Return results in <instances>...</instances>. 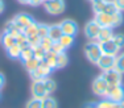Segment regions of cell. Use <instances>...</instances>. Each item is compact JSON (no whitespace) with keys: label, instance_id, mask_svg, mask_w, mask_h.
I'll list each match as a JSON object with an SVG mask.
<instances>
[{"label":"cell","instance_id":"cell-1","mask_svg":"<svg viewBox=\"0 0 124 108\" xmlns=\"http://www.w3.org/2000/svg\"><path fill=\"white\" fill-rule=\"evenodd\" d=\"M102 50H100V46L96 41H90L86 43L85 46V55L91 63L96 65V62L99 61V58L102 57Z\"/></svg>","mask_w":124,"mask_h":108},{"label":"cell","instance_id":"cell-2","mask_svg":"<svg viewBox=\"0 0 124 108\" xmlns=\"http://www.w3.org/2000/svg\"><path fill=\"white\" fill-rule=\"evenodd\" d=\"M42 5L45 8V11L52 16H58L62 14L66 8L65 5V0H44Z\"/></svg>","mask_w":124,"mask_h":108},{"label":"cell","instance_id":"cell-3","mask_svg":"<svg viewBox=\"0 0 124 108\" xmlns=\"http://www.w3.org/2000/svg\"><path fill=\"white\" fill-rule=\"evenodd\" d=\"M102 78L107 82L108 86H116V84H122V72H119L116 69H111L107 71H102Z\"/></svg>","mask_w":124,"mask_h":108},{"label":"cell","instance_id":"cell-4","mask_svg":"<svg viewBox=\"0 0 124 108\" xmlns=\"http://www.w3.org/2000/svg\"><path fill=\"white\" fill-rule=\"evenodd\" d=\"M106 98L115 103H120L124 100V87L123 84H116V86H108V91Z\"/></svg>","mask_w":124,"mask_h":108},{"label":"cell","instance_id":"cell-5","mask_svg":"<svg viewBox=\"0 0 124 108\" xmlns=\"http://www.w3.org/2000/svg\"><path fill=\"white\" fill-rule=\"evenodd\" d=\"M107 91H108L107 82L102 78V75L96 77L95 79H94V82H93V92L96 96H99V98H106Z\"/></svg>","mask_w":124,"mask_h":108},{"label":"cell","instance_id":"cell-6","mask_svg":"<svg viewBox=\"0 0 124 108\" xmlns=\"http://www.w3.org/2000/svg\"><path fill=\"white\" fill-rule=\"evenodd\" d=\"M53 71V69L50 67L46 62H44V61H41L40 62V66H38V69L36 71H33L31 74L32 79L33 80H44L45 78H48L50 75V72Z\"/></svg>","mask_w":124,"mask_h":108},{"label":"cell","instance_id":"cell-7","mask_svg":"<svg viewBox=\"0 0 124 108\" xmlns=\"http://www.w3.org/2000/svg\"><path fill=\"white\" fill-rule=\"evenodd\" d=\"M31 91H32V98L44 99L48 96V91L45 88L44 80H33L31 86Z\"/></svg>","mask_w":124,"mask_h":108},{"label":"cell","instance_id":"cell-8","mask_svg":"<svg viewBox=\"0 0 124 108\" xmlns=\"http://www.w3.org/2000/svg\"><path fill=\"white\" fill-rule=\"evenodd\" d=\"M60 27H61L63 34H69V36H73V37H75L77 33H78V30H79L78 24H77L74 20H70V19L62 20L60 22Z\"/></svg>","mask_w":124,"mask_h":108},{"label":"cell","instance_id":"cell-9","mask_svg":"<svg viewBox=\"0 0 124 108\" xmlns=\"http://www.w3.org/2000/svg\"><path fill=\"white\" fill-rule=\"evenodd\" d=\"M115 55H107V54H102V57L99 58V61L96 62V66L99 67V70L102 71H107V70L115 69Z\"/></svg>","mask_w":124,"mask_h":108},{"label":"cell","instance_id":"cell-10","mask_svg":"<svg viewBox=\"0 0 124 108\" xmlns=\"http://www.w3.org/2000/svg\"><path fill=\"white\" fill-rule=\"evenodd\" d=\"M99 30H100V25L95 21V20H91V21H88L87 24L85 25V36H86L90 41L96 40Z\"/></svg>","mask_w":124,"mask_h":108},{"label":"cell","instance_id":"cell-11","mask_svg":"<svg viewBox=\"0 0 124 108\" xmlns=\"http://www.w3.org/2000/svg\"><path fill=\"white\" fill-rule=\"evenodd\" d=\"M13 22L17 25V27H19L20 30L24 32V29H25L26 27H29L32 22H34V20H33V17H32L31 14L23 12V13H19V14H16V16H15Z\"/></svg>","mask_w":124,"mask_h":108},{"label":"cell","instance_id":"cell-12","mask_svg":"<svg viewBox=\"0 0 124 108\" xmlns=\"http://www.w3.org/2000/svg\"><path fill=\"white\" fill-rule=\"evenodd\" d=\"M94 20L100 25V28H114V24H112V14L99 12V13H95Z\"/></svg>","mask_w":124,"mask_h":108},{"label":"cell","instance_id":"cell-13","mask_svg":"<svg viewBox=\"0 0 124 108\" xmlns=\"http://www.w3.org/2000/svg\"><path fill=\"white\" fill-rule=\"evenodd\" d=\"M98 43H99V42H98ZM99 46H100V50H102V53H103V54H107V55H115V57H116V55L119 54V51H120V49L117 48L116 45H115V42H114L112 40L106 41V42H100Z\"/></svg>","mask_w":124,"mask_h":108},{"label":"cell","instance_id":"cell-14","mask_svg":"<svg viewBox=\"0 0 124 108\" xmlns=\"http://www.w3.org/2000/svg\"><path fill=\"white\" fill-rule=\"evenodd\" d=\"M114 30H112V28H100L99 33H98V37H96V42H106V41H110L112 40V37H114Z\"/></svg>","mask_w":124,"mask_h":108},{"label":"cell","instance_id":"cell-15","mask_svg":"<svg viewBox=\"0 0 124 108\" xmlns=\"http://www.w3.org/2000/svg\"><path fill=\"white\" fill-rule=\"evenodd\" d=\"M62 34H63V33H62V29H61V27H60V24H52V25H49L48 37H49V38H52L53 42L60 40Z\"/></svg>","mask_w":124,"mask_h":108},{"label":"cell","instance_id":"cell-16","mask_svg":"<svg viewBox=\"0 0 124 108\" xmlns=\"http://www.w3.org/2000/svg\"><path fill=\"white\" fill-rule=\"evenodd\" d=\"M40 62H41V61H38L37 58L32 57V58H29V59H26V61H23V65H24V67H25L26 71H28L29 74H32L33 71H36V70L38 69Z\"/></svg>","mask_w":124,"mask_h":108},{"label":"cell","instance_id":"cell-17","mask_svg":"<svg viewBox=\"0 0 124 108\" xmlns=\"http://www.w3.org/2000/svg\"><path fill=\"white\" fill-rule=\"evenodd\" d=\"M0 42L4 46L5 49H8L9 46H12L16 43V37H13L12 34L7 33V32H3V34L0 36Z\"/></svg>","mask_w":124,"mask_h":108},{"label":"cell","instance_id":"cell-18","mask_svg":"<svg viewBox=\"0 0 124 108\" xmlns=\"http://www.w3.org/2000/svg\"><path fill=\"white\" fill-rule=\"evenodd\" d=\"M7 50V54L9 55L12 59H17V58H20V55H21V46L19 45V43H15V45L9 46L8 49H5Z\"/></svg>","mask_w":124,"mask_h":108},{"label":"cell","instance_id":"cell-19","mask_svg":"<svg viewBox=\"0 0 124 108\" xmlns=\"http://www.w3.org/2000/svg\"><path fill=\"white\" fill-rule=\"evenodd\" d=\"M42 61L48 63V65H49L53 70H55V63H57V53H54V51H52V50L46 51L45 58H44Z\"/></svg>","mask_w":124,"mask_h":108},{"label":"cell","instance_id":"cell-20","mask_svg":"<svg viewBox=\"0 0 124 108\" xmlns=\"http://www.w3.org/2000/svg\"><path fill=\"white\" fill-rule=\"evenodd\" d=\"M67 63H69V57H67V54L65 53V51H62V53H58L57 54V63H55V69H63L67 66Z\"/></svg>","mask_w":124,"mask_h":108},{"label":"cell","instance_id":"cell-21","mask_svg":"<svg viewBox=\"0 0 124 108\" xmlns=\"http://www.w3.org/2000/svg\"><path fill=\"white\" fill-rule=\"evenodd\" d=\"M4 32H7V33L12 34L13 37H16L17 34H20V33H21V30H20L19 27H17V25L13 22V20H11V21H8L7 24H5Z\"/></svg>","mask_w":124,"mask_h":108},{"label":"cell","instance_id":"cell-22","mask_svg":"<svg viewBox=\"0 0 124 108\" xmlns=\"http://www.w3.org/2000/svg\"><path fill=\"white\" fill-rule=\"evenodd\" d=\"M58 42H60L62 45V48L66 50V49H69L70 46H73V43H74V37L69 36V34H62L61 38L58 40Z\"/></svg>","mask_w":124,"mask_h":108},{"label":"cell","instance_id":"cell-23","mask_svg":"<svg viewBox=\"0 0 124 108\" xmlns=\"http://www.w3.org/2000/svg\"><path fill=\"white\" fill-rule=\"evenodd\" d=\"M103 12L104 13H108V14H115L116 12H120L119 8L116 7V4H115L114 0H107V3H106L104 5V9H103Z\"/></svg>","mask_w":124,"mask_h":108},{"label":"cell","instance_id":"cell-24","mask_svg":"<svg viewBox=\"0 0 124 108\" xmlns=\"http://www.w3.org/2000/svg\"><path fill=\"white\" fill-rule=\"evenodd\" d=\"M42 108H58V103L52 95H48L42 99Z\"/></svg>","mask_w":124,"mask_h":108},{"label":"cell","instance_id":"cell-25","mask_svg":"<svg viewBox=\"0 0 124 108\" xmlns=\"http://www.w3.org/2000/svg\"><path fill=\"white\" fill-rule=\"evenodd\" d=\"M44 83H45V88L46 91H48V95H52L53 92L57 90V83H55V80H53L52 78H45L44 79Z\"/></svg>","mask_w":124,"mask_h":108},{"label":"cell","instance_id":"cell-26","mask_svg":"<svg viewBox=\"0 0 124 108\" xmlns=\"http://www.w3.org/2000/svg\"><path fill=\"white\" fill-rule=\"evenodd\" d=\"M115 69L119 72L124 74V51L119 53L116 55V59H115Z\"/></svg>","mask_w":124,"mask_h":108},{"label":"cell","instance_id":"cell-27","mask_svg":"<svg viewBox=\"0 0 124 108\" xmlns=\"http://www.w3.org/2000/svg\"><path fill=\"white\" fill-rule=\"evenodd\" d=\"M106 3H107V0H94V1H91V4H93V11H94V13L103 12Z\"/></svg>","mask_w":124,"mask_h":108},{"label":"cell","instance_id":"cell-28","mask_svg":"<svg viewBox=\"0 0 124 108\" xmlns=\"http://www.w3.org/2000/svg\"><path fill=\"white\" fill-rule=\"evenodd\" d=\"M45 54H46V50L41 45L34 46V48H33V57L37 58L38 61H42L44 58H45Z\"/></svg>","mask_w":124,"mask_h":108},{"label":"cell","instance_id":"cell-29","mask_svg":"<svg viewBox=\"0 0 124 108\" xmlns=\"http://www.w3.org/2000/svg\"><path fill=\"white\" fill-rule=\"evenodd\" d=\"M37 28H38V22H32L29 27H26L24 29V34L26 37H31V36H34V34H37Z\"/></svg>","mask_w":124,"mask_h":108},{"label":"cell","instance_id":"cell-30","mask_svg":"<svg viewBox=\"0 0 124 108\" xmlns=\"http://www.w3.org/2000/svg\"><path fill=\"white\" fill-rule=\"evenodd\" d=\"M32 57H33V48H32V46L21 49V55H20V59L21 61H26Z\"/></svg>","mask_w":124,"mask_h":108},{"label":"cell","instance_id":"cell-31","mask_svg":"<svg viewBox=\"0 0 124 108\" xmlns=\"http://www.w3.org/2000/svg\"><path fill=\"white\" fill-rule=\"evenodd\" d=\"M49 33V25L46 24H40L38 22V28H37V36L40 37V38H44V37H46Z\"/></svg>","mask_w":124,"mask_h":108},{"label":"cell","instance_id":"cell-32","mask_svg":"<svg viewBox=\"0 0 124 108\" xmlns=\"http://www.w3.org/2000/svg\"><path fill=\"white\" fill-rule=\"evenodd\" d=\"M25 108H42V99L32 98L31 100L26 103Z\"/></svg>","mask_w":124,"mask_h":108},{"label":"cell","instance_id":"cell-33","mask_svg":"<svg viewBox=\"0 0 124 108\" xmlns=\"http://www.w3.org/2000/svg\"><path fill=\"white\" fill-rule=\"evenodd\" d=\"M114 104L115 101H112L107 98H103L100 101L96 103V108H114Z\"/></svg>","mask_w":124,"mask_h":108},{"label":"cell","instance_id":"cell-34","mask_svg":"<svg viewBox=\"0 0 124 108\" xmlns=\"http://www.w3.org/2000/svg\"><path fill=\"white\" fill-rule=\"evenodd\" d=\"M112 41H114L115 45H116L119 49H123V48H124V34H122V33L114 34V37H112Z\"/></svg>","mask_w":124,"mask_h":108},{"label":"cell","instance_id":"cell-35","mask_svg":"<svg viewBox=\"0 0 124 108\" xmlns=\"http://www.w3.org/2000/svg\"><path fill=\"white\" fill-rule=\"evenodd\" d=\"M112 24H114V28H117L123 24V13L122 12H116L115 14H112Z\"/></svg>","mask_w":124,"mask_h":108},{"label":"cell","instance_id":"cell-36","mask_svg":"<svg viewBox=\"0 0 124 108\" xmlns=\"http://www.w3.org/2000/svg\"><path fill=\"white\" fill-rule=\"evenodd\" d=\"M40 45L42 46V48L45 49L46 51H49L50 49H52L53 41H52V38H49V37L46 36V37H44V38H41V42H40Z\"/></svg>","mask_w":124,"mask_h":108},{"label":"cell","instance_id":"cell-37","mask_svg":"<svg viewBox=\"0 0 124 108\" xmlns=\"http://www.w3.org/2000/svg\"><path fill=\"white\" fill-rule=\"evenodd\" d=\"M28 42H29V45H31L32 48H34V46H38V45H40V42H41V38L37 36V34H34V36H31V37H28Z\"/></svg>","mask_w":124,"mask_h":108},{"label":"cell","instance_id":"cell-38","mask_svg":"<svg viewBox=\"0 0 124 108\" xmlns=\"http://www.w3.org/2000/svg\"><path fill=\"white\" fill-rule=\"evenodd\" d=\"M50 50L58 54V53H62V51H65V49L62 48V45H61L60 42H58V41H54V42H53V45H52V49H50Z\"/></svg>","mask_w":124,"mask_h":108},{"label":"cell","instance_id":"cell-39","mask_svg":"<svg viewBox=\"0 0 124 108\" xmlns=\"http://www.w3.org/2000/svg\"><path fill=\"white\" fill-rule=\"evenodd\" d=\"M115 4H116V7L119 8L120 12H123L124 11V0H114Z\"/></svg>","mask_w":124,"mask_h":108},{"label":"cell","instance_id":"cell-40","mask_svg":"<svg viewBox=\"0 0 124 108\" xmlns=\"http://www.w3.org/2000/svg\"><path fill=\"white\" fill-rule=\"evenodd\" d=\"M44 0H29V5H32V7H38V5L42 4Z\"/></svg>","mask_w":124,"mask_h":108},{"label":"cell","instance_id":"cell-41","mask_svg":"<svg viewBox=\"0 0 124 108\" xmlns=\"http://www.w3.org/2000/svg\"><path fill=\"white\" fill-rule=\"evenodd\" d=\"M4 84H5V77L3 72H0V90L4 87Z\"/></svg>","mask_w":124,"mask_h":108},{"label":"cell","instance_id":"cell-42","mask_svg":"<svg viewBox=\"0 0 124 108\" xmlns=\"http://www.w3.org/2000/svg\"><path fill=\"white\" fill-rule=\"evenodd\" d=\"M4 3H3V0H0V14H1L3 12H4Z\"/></svg>","mask_w":124,"mask_h":108},{"label":"cell","instance_id":"cell-43","mask_svg":"<svg viewBox=\"0 0 124 108\" xmlns=\"http://www.w3.org/2000/svg\"><path fill=\"white\" fill-rule=\"evenodd\" d=\"M85 108H96V103H88V104H86Z\"/></svg>","mask_w":124,"mask_h":108},{"label":"cell","instance_id":"cell-44","mask_svg":"<svg viewBox=\"0 0 124 108\" xmlns=\"http://www.w3.org/2000/svg\"><path fill=\"white\" fill-rule=\"evenodd\" d=\"M19 3H21V4H29V0H17Z\"/></svg>","mask_w":124,"mask_h":108},{"label":"cell","instance_id":"cell-45","mask_svg":"<svg viewBox=\"0 0 124 108\" xmlns=\"http://www.w3.org/2000/svg\"><path fill=\"white\" fill-rule=\"evenodd\" d=\"M120 106H122V108H124V100L120 101Z\"/></svg>","mask_w":124,"mask_h":108},{"label":"cell","instance_id":"cell-46","mask_svg":"<svg viewBox=\"0 0 124 108\" xmlns=\"http://www.w3.org/2000/svg\"><path fill=\"white\" fill-rule=\"evenodd\" d=\"M88 1H94V0H88Z\"/></svg>","mask_w":124,"mask_h":108}]
</instances>
